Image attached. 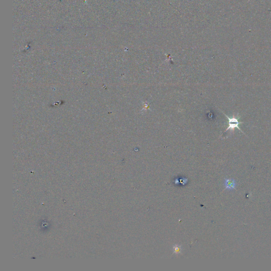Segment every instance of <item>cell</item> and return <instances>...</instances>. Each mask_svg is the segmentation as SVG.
Returning <instances> with one entry per match:
<instances>
[{
  "label": "cell",
  "mask_w": 271,
  "mask_h": 271,
  "mask_svg": "<svg viewBox=\"0 0 271 271\" xmlns=\"http://www.w3.org/2000/svg\"><path fill=\"white\" fill-rule=\"evenodd\" d=\"M226 116L227 117V118L228 119V127L226 129V132H227L228 130H234L235 128H237L238 129H239L240 130V132H243L242 130L240 129V128L239 127V124H242L243 123V122L239 121V120L240 119V118H236L235 116H233L232 118H230L229 116H227V115H226Z\"/></svg>",
  "instance_id": "6da1fadb"
},
{
  "label": "cell",
  "mask_w": 271,
  "mask_h": 271,
  "mask_svg": "<svg viewBox=\"0 0 271 271\" xmlns=\"http://www.w3.org/2000/svg\"><path fill=\"white\" fill-rule=\"evenodd\" d=\"M173 251L175 254H179L181 253V247L180 246L175 245L173 247Z\"/></svg>",
  "instance_id": "3957f363"
},
{
  "label": "cell",
  "mask_w": 271,
  "mask_h": 271,
  "mask_svg": "<svg viewBox=\"0 0 271 271\" xmlns=\"http://www.w3.org/2000/svg\"><path fill=\"white\" fill-rule=\"evenodd\" d=\"M236 183L235 180L232 178H226L225 180V186L228 190H232L235 188Z\"/></svg>",
  "instance_id": "7a4b0ae2"
}]
</instances>
